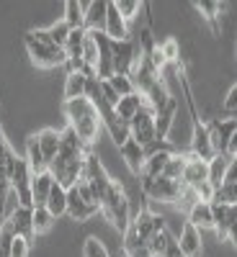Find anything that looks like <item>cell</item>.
<instances>
[{"label":"cell","instance_id":"cell-1","mask_svg":"<svg viewBox=\"0 0 237 257\" xmlns=\"http://www.w3.org/2000/svg\"><path fill=\"white\" fill-rule=\"evenodd\" d=\"M85 157H88V147H85L75 132L67 126L62 132V144H59V152L57 157L49 162V173L52 178L64 188V190H70L72 185H77V180L83 178L85 173Z\"/></svg>","mask_w":237,"mask_h":257},{"label":"cell","instance_id":"cell-2","mask_svg":"<svg viewBox=\"0 0 237 257\" xmlns=\"http://www.w3.org/2000/svg\"><path fill=\"white\" fill-rule=\"evenodd\" d=\"M64 116H67V126L75 132V137L85 144V147H93L98 134H101V113L96 108V103L91 98H75L64 103Z\"/></svg>","mask_w":237,"mask_h":257},{"label":"cell","instance_id":"cell-3","mask_svg":"<svg viewBox=\"0 0 237 257\" xmlns=\"http://www.w3.org/2000/svg\"><path fill=\"white\" fill-rule=\"evenodd\" d=\"M101 213L109 219L119 231H126L129 224H132V211H129V198L121 188L119 180H114L111 190L106 193V198L101 201Z\"/></svg>","mask_w":237,"mask_h":257},{"label":"cell","instance_id":"cell-4","mask_svg":"<svg viewBox=\"0 0 237 257\" xmlns=\"http://www.w3.org/2000/svg\"><path fill=\"white\" fill-rule=\"evenodd\" d=\"M24 44H26V52L31 57V62L36 67H44V70H52V67H59V64H67V54L64 49H59L52 41H39L31 31L24 36Z\"/></svg>","mask_w":237,"mask_h":257},{"label":"cell","instance_id":"cell-5","mask_svg":"<svg viewBox=\"0 0 237 257\" xmlns=\"http://www.w3.org/2000/svg\"><path fill=\"white\" fill-rule=\"evenodd\" d=\"M142 180V193L152 201H160V203H181L183 193H186V185L181 180H170L165 175L160 178H139Z\"/></svg>","mask_w":237,"mask_h":257},{"label":"cell","instance_id":"cell-6","mask_svg":"<svg viewBox=\"0 0 237 257\" xmlns=\"http://www.w3.org/2000/svg\"><path fill=\"white\" fill-rule=\"evenodd\" d=\"M80 180H85V183L91 185V190H93V196H96L98 206H101V201L106 198V193H109L111 185H114V178L106 173L103 162H101L93 152H88V157H85V173H83Z\"/></svg>","mask_w":237,"mask_h":257},{"label":"cell","instance_id":"cell-7","mask_svg":"<svg viewBox=\"0 0 237 257\" xmlns=\"http://www.w3.org/2000/svg\"><path fill=\"white\" fill-rule=\"evenodd\" d=\"M129 134L134 142H139L144 149L157 144V134H155V108L149 103L142 105V111L129 121Z\"/></svg>","mask_w":237,"mask_h":257},{"label":"cell","instance_id":"cell-8","mask_svg":"<svg viewBox=\"0 0 237 257\" xmlns=\"http://www.w3.org/2000/svg\"><path fill=\"white\" fill-rule=\"evenodd\" d=\"M31 180H34V175H31V170H29L26 157H18L13 173H11V188L16 190L18 203L26 206V208H34V201H31Z\"/></svg>","mask_w":237,"mask_h":257},{"label":"cell","instance_id":"cell-9","mask_svg":"<svg viewBox=\"0 0 237 257\" xmlns=\"http://www.w3.org/2000/svg\"><path fill=\"white\" fill-rule=\"evenodd\" d=\"M206 128H209V139H211L214 152H217V155H227V144H229L232 134L237 132V118H232V116L217 118V121L206 123Z\"/></svg>","mask_w":237,"mask_h":257},{"label":"cell","instance_id":"cell-10","mask_svg":"<svg viewBox=\"0 0 237 257\" xmlns=\"http://www.w3.org/2000/svg\"><path fill=\"white\" fill-rule=\"evenodd\" d=\"M191 155L196 157V160H201V162H211L214 157H217V152H214V147H211V139H209V128H206V123H201L199 118H193Z\"/></svg>","mask_w":237,"mask_h":257},{"label":"cell","instance_id":"cell-11","mask_svg":"<svg viewBox=\"0 0 237 257\" xmlns=\"http://www.w3.org/2000/svg\"><path fill=\"white\" fill-rule=\"evenodd\" d=\"M142 49L134 44L132 39L129 41H111V57H114V70L116 75H129V67H132V62L137 59Z\"/></svg>","mask_w":237,"mask_h":257},{"label":"cell","instance_id":"cell-12","mask_svg":"<svg viewBox=\"0 0 237 257\" xmlns=\"http://www.w3.org/2000/svg\"><path fill=\"white\" fill-rule=\"evenodd\" d=\"M170 155H173V149L165 147L163 142L152 144V152L147 155L144 167H142V175H139V178H160V175L165 173V165H168Z\"/></svg>","mask_w":237,"mask_h":257},{"label":"cell","instance_id":"cell-13","mask_svg":"<svg viewBox=\"0 0 237 257\" xmlns=\"http://www.w3.org/2000/svg\"><path fill=\"white\" fill-rule=\"evenodd\" d=\"M103 34L109 36L111 41H129V24L121 18L119 8L114 0H109V8H106V26H103Z\"/></svg>","mask_w":237,"mask_h":257},{"label":"cell","instance_id":"cell-14","mask_svg":"<svg viewBox=\"0 0 237 257\" xmlns=\"http://www.w3.org/2000/svg\"><path fill=\"white\" fill-rule=\"evenodd\" d=\"M98 211H101V206H98V203H85V201L80 198V193H77L75 185L67 190V216H70L72 221H88V219L96 216Z\"/></svg>","mask_w":237,"mask_h":257},{"label":"cell","instance_id":"cell-15","mask_svg":"<svg viewBox=\"0 0 237 257\" xmlns=\"http://www.w3.org/2000/svg\"><path fill=\"white\" fill-rule=\"evenodd\" d=\"M119 152H121V157H124V162H126V167H129V173L132 175H142V167H144V160H147V149L139 144V142H134L132 137H129L121 147H119Z\"/></svg>","mask_w":237,"mask_h":257},{"label":"cell","instance_id":"cell-16","mask_svg":"<svg viewBox=\"0 0 237 257\" xmlns=\"http://www.w3.org/2000/svg\"><path fill=\"white\" fill-rule=\"evenodd\" d=\"M129 226L134 229V234H137L142 242H147L155 231L165 229V221H163V216H157V213H152V211H139Z\"/></svg>","mask_w":237,"mask_h":257},{"label":"cell","instance_id":"cell-17","mask_svg":"<svg viewBox=\"0 0 237 257\" xmlns=\"http://www.w3.org/2000/svg\"><path fill=\"white\" fill-rule=\"evenodd\" d=\"M178 247L186 257H204V244H201V231L193 224H183L181 237H178Z\"/></svg>","mask_w":237,"mask_h":257},{"label":"cell","instance_id":"cell-18","mask_svg":"<svg viewBox=\"0 0 237 257\" xmlns=\"http://www.w3.org/2000/svg\"><path fill=\"white\" fill-rule=\"evenodd\" d=\"M206 180H209V162H201L193 155H188V162H186V170H183V185L188 190H193Z\"/></svg>","mask_w":237,"mask_h":257},{"label":"cell","instance_id":"cell-19","mask_svg":"<svg viewBox=\"0 0 237 257\" xmlns=\"http://www.w3.org/2000/svg\"><path fill=\"white\" fill-rule=\"evenodd\" d=\"M54 183H57V180L52 178L49 170H47V173H41V175H34V180H31V201H34V208L47 206Z\"/></svg>","mask_w":237,"mask_h":257},{"label":"cell","instance_id":"cell-20","mask_svg":"<svg viewBox=\"0 0 237 257\" xmlns=\"http://www.w3.org/2000/svg\"><path fill=\"white\" fill-rule=\"evenodd\" d=\"M176 111H178V100L176 98H170L160 111H155V134H157V142H163L170 134V126H173Z\"/></svg>","mask_w":237,"mask_h":257},{"label":"cell","instance_id":"cell-21","mask_svg":"<svg viewBox=\"0 0 237 257\" xmlns=\"http://www.w3.org/2000/svg\"><path fill=\"white\" fill-rule=\"evenodd\" d=\"M31 219H34V208H26V206H18L11 216H8V224L13 226L16 237H24V239H31L34 234V226H31Z\"/></svg>","mask_w":237,"mask_h":257},{"label":"cell","instance_id":"cell-22","mask_svg":"<svg viewBox=\"0 0 237 257\" xmlns=\"http://www.w3.org/2000/svg\"><path fill=\"white\" fill-rule=\"evenodd\" d=\"M36 142L41 147V155H44L47 165L57 157L59 152V144H62V132H57V128H41V132L36 134Z\"/></svg>","mask_w":237,"mask_h":257},{"label":"cell","instance_id":"cell-23","mask_svg":"<svg viewBox=\"0 0 237 257\" xmlns=\"http://www.w3.org/2000/svg\"><path fill=\"white\" fill-rule=\"evenodd\" d=\"M188 224H193L196 229H214V213H211V203L196 201L188 208Z\"/></svg>","mask_w":237,"mask_h":257},{"label":"cell","instance_id":"cell-24","mask_svg":"<svg viewBox=\"0 0 237 257\" xmlns=\"http://www.w3.org/2000/svg\"><path fill=\"white\" fill-rule=\"evenodd\" d=\"M26 162H29L31 175H41V173H47V170H49L44 155H41V147L36 142V134L29 137V142H26Z\"/></svg>","mask_w":237,"mask_h":257},{"label":"cell","instance_id":"cell-25","mask_svg":"<svg viewBox=\"0 0 237 257\" xmlns=\"http://www.w3.org/2000/svg\"><path fill=\"white\" fill-rule=\"evenodd\" d=\"M106 8H109V0H96V3H88V13H85V31H103V26H106Z\"/></svg>","mask_w":237,"mask_h":257},{"label":"cell","instance_id":"cell-26","mask_svg":"<svg viewBox=\"0 0 237 257\" xmlns=\"http://www.w3.org/2000/svg\"><path fill=\"white\" fill-rule=\"evenodd\" d=\"M85 93H88V77L80 72H70L67 80H64V90H62L64 103L75 100V98H85Z\"/></svg>","mask_w":237,"mask_h":257},{"label":"cell","instance_id":"cell-27","mask_svg":"<svg viewBox=\"0 0 237 257\" xmlns=\"http://www.w3.org/2000/svg\"><path fill=\"white\" fill-rule=\"evenodd\" d=\"M121 249H124V257H152V252H149L147 242H142V239L137 237L132 226H129V229L124 231Z\"/></svg>","mask_w":237,"mask_h":257},{"label":"cell","instance_id":"cell-28","mask_svg":"<svg viewBox=\"0 0 237 257\" xmlns=\"http://www.w3.org/2000/svg\"><path fill=\"white\" fill-rule=\"evenodd\" d=\"M85 13H88V3H80V0H67L64 3V24L70 29H85Z\"/></svg>","mask_w":237,"mask_h":257},{"label":"cell","instance_id":"cell-29","mask_svg":"<svg viewBox=\"0 0 237 257\" xmlns=\"http://www.w3.org/2000/svg\"><path fill=\"white\" fill-rule=\"evenodd\" d=\"M144 103H147V100H144L139 93H132V95L121 98V100H119V105H116L114 111H116V116H119L121 121H126V123H129V121H132V118L142 111V105H144Z\"/></svg>","mask_w":237,"mask_h":257},{"label":"cell","instance_id":"cell-30","mask_svg":"<svg viewBox=\"0 0 237 257\" xmlns=\"http://www.w3.org/2000/svg\"><path fill=\"white\" fill-rule=\"evenodd\" d=\"M54 219H59V216H64L67 213V190H64L59 183H54V188H52V193H49V201H47V206H44Z\"/></svg>","mask_w":237,"mask_h":257},{"label":"cell","instance_id":"cell-31","mask_svg":"<svg viewBox=\"0 0 237 257\" xmlns=\"http://www.w3.org/2000/svg\"><path fill=\"white\" fill-rule=\"evenodd\" d=\"M193 8H196L206 24H211L214 34H219V16L224 11V3H211V0H201V3H193Z\"/></svg>","mask_w":237,"mask_h":257},{"label":"cell","instance_id":"cell-32","mask_svg":"<svg viewBox=\"0 0 237 257\" xmlns=\"http://www.w3.org/2000/svg\"><path fill=\"white\" fill-rule=\"evenodd\" d=\"M232 157L229 155H217L211 162H209V183L214 188H219L224 183V175H227V167H229Z\"/></svg>","mask_w":237,"mask_h":257},{"label":"cell","instance_id":"cell-33","mask_svg":"<svg viewBox=\"0 0 237 257\" xmlns=\"http://www.w3.org/2000/svg\"><path fill=\"white\" fill-rule=\"evenodd\" d=\"M170 242H173L170 231H168V229H160V231H155L152 237L147 239V247H149V252H152V257H163V254L168 252Z\"/></svg>","mask_w":237,"mask_h":257},{"label":"cell","instance_id":"cell-34","mask_svg":"<svg viewBox=\"0 0 237 257\" xmlns=\"http://www.w3.org/2000/svg\"><path fill=\"white\" fill-rule=\"evenodd\" d=\"M85 29H72L70 36H67V44H64V54H67V59H77L83 57V41H85Z\"/></svg>","mask_w":237,"mask_h":257},{"label":"cell","instance_id":"cell-35","mask_svg":"<svg viewBox=\"0 0 237 257\" xmlns=\"http://www.w3.org/2000/svg\"><path fill=\"white\" fill-rule=\"evenodd\" d=\"M54 216L44 208V206H39V208H34V219H31V226H34V234H47L52 226H54Z\"/></svg>","mask_w":237,"mask_h":257},{"label":"cell","instance_id":"cell-36","mask_svg":"<svg viewBox=\"0 0 237 257\" xmlns=\"http://www.w3.org/2000/svg\"><path fill=\"white\" fill-rule=\"evenodd\" d=\"M186 162H188V155H170V160H168V165H165V178H170V180H181L183 183V170H186Z\"/></svg>","mask_w":237,"mask_h":257},{"label":"cell","instance_id":"cell-37","mask_svg":"<svg viewBox=\"0 0 237 257\" xmlns=\"http://www.w3.org/2000/svg\"><path fill=\"white\" fill-rule=\"evenodd\" d=\"M211 203H224V206H237V183H222L214 190Z\"/></svg>","mask_w":237,"mask_h":257},{"label":"cell","instance_id":"cell-38","mask_svg":"<svg viewBox=\"0 0 237 257\" xmlns=\"http://www.w3.org/2000/svg\"><path fill=\"white\" fill-rule=\"evenodd\" d=\"M160 52L165 57L168 64H173V67H181V47H178V41L170 36L165 41H160Z\"/></svg>","mask_w":237,"mask_h":257},{"label":"cell","instance_id":"cell-39","mask_svg":"<svg viewBox=\"0 0 237 257\" xmlns=\"http://www.w3.org/2000/svg\"><path fill=\"white\" fill-rule=\"evenodd\" d=\"M106 82H109L111 88L116 90L119 98H126V95L137 93V88H134V82H132V77H129V75H114L111 80H106Z\"/></svg>","mask_w":237,"mask_h":257},{"label":"cell","instance_id":"cell-40","mask_svg":"<svg viewBox=\"0 0 237 257\" xmlns=\"http://www.w3.org/2000/svg\"><path fill=\"white\" fill-rule=\"evenodd\" d=\"M83 59H85V64H88L91 70L98 67V44H96V39H93L91 31L85 34V41H83Z\"/></svg>","mask_w":237,"mask_h":257},{"label":"cell","instance_id":"cell-41","mask_svg":"<svg viewBox=\"0 0 237 257\" xmlns=\"http://www.w3.org/2000/svg\"><path fill=\"white\" fill-rule=\"evenodd\" d=\"M70 26L67 24H64V21H57V24L54 26H49L47 29V34H49V39L54 41V44L59 47V49H64V44H67V36H70Z\"/></svg>","mask_w":237,"mask_h":257},{"label":"cell","instance_id":"cell-42","mask_svg":"<svg viewBox=\"0 0 237 257\" xmlns=\"http://www.w3.org/2000/svg\"><path fill=\"white\" fill-rule=\"evenodd\" d=\"M116 8H119V13H121V18L126 21V24H132V21L139 16V11L144 8V3H137V0H119Z\"/></svg>","mask_w":237,"mask_h":257},{"label":"cell","instance_id":"cell-43","mask_svg":"<svg viewBox=\"0 0 237 257\" xmlns=\"http://www.w3.org/2000/svg\"><path fill=\"white\" fill-rule=\"evenodd\" d=\"M13 239H16V231H13V226H11L8 221H6V224H0V257H11Z\"/></svg>","mask_w":237,"mask_h":257},{"label":"cell","instance_id":"cell-44","mask_svg":"<svg viewBox=\"0 0 237 257\" xmlns=\"http://www.w3.org/2000/svg\"><path fill=\"white\" fill-rule=\"evenodd\" d=\"M83 257H111V254H109V249L103 247L101 239L88 237L85 239V247H83Z\"/></svg>","mask_w":237,"mask_h":257},{"label":"cell","instance_id":"cell-45","mask_svg":"<svg viewBox=\"0 0 237 257\" xmlns=\"http://www.w3.org/2000/svg\"><path fill=\"white\" fill-rule=\"evenodd\" d=\"M227 239L237 249V206H229V219H227Z\"/></svg>","mask_w":237,"mask_h":257},{"label":"cell","instance_id":"cell-46","mask_svg":"<svg viewBox=\"0 0 237 257\" xmlns=\"http://www.w3.org/2000/svg\"><path fill=\"white\" fill-rule=\"evenodd\" d=\"M214 190H217V188H214V185L206 180V183H201L199 188H193V196H196V201L211 203V198H214Z\"/></svg>","mask_w":237,"mask_h":257},{"label":"cell","instance_id":"cell-47","mask_svg":"<svg viewBox=\"0 0 237 257\" xmlns=\"http://www.w3.org/2000/svg\"><path fill=\"white\" fill-rule=\"evenodd\" d=\"M29 252H31V244H29V239H24V237H16V239H13L11 257H29Z\"/></svg>","mask_w":237,"mask_h":257},{"label":"cell","instance_id":"cell-48","mask_svg":"<svg viewBox=\"0 0 237 257\" xmlns=\"http://www.w3.org/2000/svg\"><path fill=\"white\" fill-rule=\"evenodd\" d=\"M101 95H103V100L109 103L111 108H116V105H119V100H121V98L116 95V90H114V88H111V85L106 82V80H101Z\"/></svg>","mask_w":237,"mask_h":257},{"label":"cell","instance_id":"cell-49","mask_svg":"<svg viewBox=\"0 0 237 257\" xmlns=\"http://www.w3.org/2000/svg\"><path fill=\"white\" fill-rule=\"evenodd\" d=\"M222 105H224V111H227V113H234V111H237V82L229 88V93H227V98H224Z\"/></svg>","mask_w":237,"mask_h":257},{"label":"cell","instance_id":"cell-50","mask_svg":"<svg viewBox=\"0 0 237 257\" xmlns=\"http://www.w3.org/2000/svg\"><path fill=\"white\" fill-rule=\"evenodd\" d=\"M163 257H186V254L181 252V247H178V242L173 239V242H170V247H168V252H165Z\"/></svg>","mask_w":237,"mask_h":257},{"label":"cell","instance_id":"cell-51","mask_svg":"<svg viewBox=\"0 0 237 257\" xmlns=\"http://www.w3.org/2000/svg\"><path fill=\"white\" fill-rule=\"evenodd\" d=\"M224 183H237V165H234V162H229V167H227Z\"/></svg>","mask_w":237,"mask_h":257},{"label":"cell","instance_id":"cell-52","mask_svg":"<svg viewBox=\"0 0 237 257\" xmlns=\"http://www.w3.org/2000/svg\"><path fill=\"white\" fill-rule=\"evenodd\" d=\"M227 155H229V157L237 155V132L232 134V139H229V144H227Z\"/></svg>","mask_w":237,"mask_h":257},{"label":"cell","instance_id":"cell-53","mask_svg":"<svg viewBox=\"0 0 237 257\" xmlns=\"http://www.w3.org/2000/svg\"><path fill=\"white\" fill-rule=\"evenodd\" d=\"M232 162H234V165H237V155H234V157H232Z\"/></svg>","mask_w":237,"mask_h":257}]
</instances>
